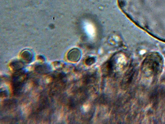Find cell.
<instances>
[{
    "mask_svg": "<svg viewBox=\"0 0 165 124\" xmlns=\"http://www.w3.org/2000/svg\"><path fill=\"white\" fill-rule=\"evenodd\" d=\"M81 57V51L77 49L71 50L67 55L68 59L72 62H78L80 59Z\"/></svg>",
    "mask_w": 165,
    "mask_h": 124,
    "instance_id": "obj_1",
    "label": "cell"
},
{
    "mask_svg": "<svg viewBox=\"0 0 165 124\" xmlns=\"http://www.w3.org/2000/svg\"><path fill=\"white\" fill-rule=\"evenodd\" d=\"M21 58L23 61L30 63L33 59L32 54L28 50H25L21 54Z\"/></svg>",
    "mask_w": 165,
    "mask_h": 124,
    "instance_id": "obj_2",
    "label": "cell"
},
{
    "mask_svg": "<svg viewBox=\"0 0 165 124\" xmlns=\"http://www.w3.org/2000/svg\"><path fill=\"white\" fill-rule=\"evenodd\" d=\"M23 62L21 61H15L12 62L11 64V67L13 70H19L23 68L24 64Z\"/></svg>",
    "mask_w": 165,
    "mask_h": 124,
    "instance_id": "obj_3",
    "label": "cell"
},
{
    "mask_svg": "<svg viewBox=\"0 0 165 124\" xmlns=\"http://www.w3.org/2000/svg\"><path fill=\"white\" fill-rule=\"evenodd\" d=\"M37 71L42 73H47L48 71L49 70L48 67L46 65H41L38 66L36 68Z\"/></svg>",
    "mask_w": 165,
    "mask_h": 124,
    "instance_id": "obj_4",
    "label": "cell"
},
{
    "mask_svg": "<svg viewBox=\"0 0 165 124\" xmlns=\"http://www.w3.org/2000/svg\"><path fill=\"white\" fill-rule=\"evenodd\" d=\"M95 62V59L93 57L88 58L86 61V64L88 66H91Z\"/></svg>",
    "mask_w": 165,
    "mask_h": 124,
    "instance_id": "obj_5",
    "label": "cell"
}]
</instances>
